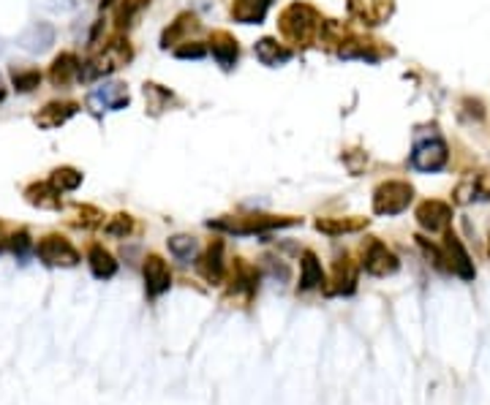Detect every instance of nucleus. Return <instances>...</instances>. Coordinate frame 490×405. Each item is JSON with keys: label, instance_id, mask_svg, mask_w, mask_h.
<instances>
[{"label": "nucleus", "instance_id": "23", "mask_svg": "<svg viewBox=\"0 0 490 405\" xmlns=\"http://www.w3.org/2000/svg\"><path fill=\"white\" fill-rule=\"evenodd\" d=\"M273 0H235L232 4V19L240 25H259L268 17Z\"/></svg>", "mask_w": 490, "mask_h": 405}, {"label": "nucleus", "instance_id": "27", "mask_svg": "<svg viewBox=\"0 0 490 405\" xmlns=\"http://www.w3.org/2000/svg\"><path fill=\"white\" fill-rule=\"evenodd\" d=\"M167 245H169V253L175 256V259H180L185 264L199 259V242L191 234H175V237H169Z\"/></svg>", "mask_w": 490, "mask_h": 405}, {"label": "nucleus", "instance_id": "31", "mask_svg": "<svg viewBox=\"0 0 490 405\" xmlns=\"http://www.w3.org/2000/svg\"><path fill=\"white\" fill-rule=\"evenodd\" d=\"M12 85L17 93H33L42 85V71L39 68H12Z\"/></svg>", "mask_w": 490, "mask_h": 405}, {"label": "nucleus", "instance_id": "7", "mask_svg": "<svg viewBox=\"0 0 490 405\" xmlns=\"http://www.w3.org/2000/svg\"><path fill=\"white\" fill-rule=\"evenodd\" d=\"M362 267L373 278H387V275L398 272L401 262H398V256L382 240H370L365 245V253H362Z\"/></svg>", "mask_w": 490, "mask_h": 405}, {"label": "nucleus", "instance_id": "40", "mask_svg": "<svg viewBox=\"0 0 490 405\" xmlns=\"http://www.w3.org/2000/svg\"><path fill=\"white\" fill-rule=\"evenodd\" d=\"M487 253H490V245H487Z\"/></svg>", "mask_w": 490, "mask_h": 405}, {"label": "nucleus", "instance_id": "39", "mask_svg": "<svg viewBox=\"0 0 490 405\" xmlns=\"http://www.w3.org/2000/svg\"><path fill=\"white\" fill-rule=\"evenodd\" d=\"M6 101V85H4V80H0V103Z\"/></svg>", "mask_w": 490, "mask_h": 405}, {"label": "nucleus", "instance_id": "8", "mask_svg": "<svg viewBox=\"0 0 490 405\" xmlns=\"http://www.w3.org/2000/svg\"><path fill=\"white\" fill-rule=\"evenodd\" d=\"M447 161H449V150L439 136L417 141V147H414V153H411V166L417 172H441Z\"/></svg>", "mask_w": 490, "mask_h": 405}, {"label": "nucleus", "instance_id": "32", "mask_svg": "<svg viewBox=\"0 0 490 405\" xmlns=\"http://www.w3.org/2000/svg\"><path fill=\"white\" fill-rule=\"evenodd\" d=\"M74 218L71 224L74 226H80V229H96V226H104V212L101 210H96V207H90V204H77L74 207Z\"/></svg>", "mask_w": 490, "mask_h": 405}, {"label": "nucleus", "instance_id": "12", "mask_svg": "<svg viewBox=\"0 0 490 405\" xmlns=\"http://www.w3.org/2000/svg\"><path fill=\"white\" fill-rule=\"evenodd\" d=\"M444 259H447V267L455 272L458 278H463V280H471L474 278L471 256L463 248V242L455 234H452V232H447V237H444Z\"/></svg>", "mask_w": 490, "mask_h": 405}, {"label": "nucleus", "instance_id": "6", "mask_svg": "<svg viewBox=\"0 0 490 405\" xmlns=\"http://www.w3.org/2000/svg\"><path fill=\"white\" fill-rule=\"evenodd\" d=\"M128 101H131L128 85H123V82H104L96 90H90V96H88V106L93 109L96 115L121 112V109L128 106Z\"/></svg>", "mask_w": 490, "mask_h": 405}, {"label": "nucleus", "instance_id": "3", "mask_svg": "<svg viewBox=\"0 0 490 405\" xmlns=\"http://www.w3.org/2000/svg\"><path fill=\"white\" fill-rule=\"evenodd\" d=\"M134 57L131 47L126 39H112L106 42L80 71V80L82 82H90V80H98V77H106V73H115L118 68H123L128 60Z\"/></svg>", "mask_w": 490, "mask_h": 405}, {"label": "nucleus", "instance_id": "37", "mask_svg": "<svg viewBox=\"0 0 490 405\" xmlns=\"http://www.w3.org/2000/svg\"><path fill=\"white\" fill-rule=\"evenodd\" d=\"M47 9L55 14H68L77 9V0H47Z\"/></svg>", "mask_w": 490, "mask_h": 405}, {"label": "nucleus", "instance_id": "10", "mask_svg": "<svg viewBox=\"0 0 490 405\" xmlns=\"http://www.w3.org/2000/svg\"><path fill=\"white\" fill-rule=\"evenodd\" d=\"M349 14L360 25H382L393 17V0H346Z\"/></svg>", "mask_w": 490, "mask_h": 405}, {"label": "nucleus", "instance_id": "2", "mask_svg": "<svg viewBox=\"0 0 490 405\" xmlns=\"http://www.w3.org/2000/svg\"><path fill=\"white\" fill-rule=\"evenodd\" d=\"M303 224V218H292V215H226L210 220V229L226 232V234H268L273 229H289Z\"/></svg>", "mask_w": 490, "mask_h": 405}, {"label": "nucleus", "instance_id": "26", "mask_svg": "<svg viewBox=\"0 0 490 405\" xmlns=\"http://www.w3.org/2000/svg\"><path fill=\"white\" fill-rule=\"evenodd\" d=\"M368 226L365 218H319L316 220V229L322 234H330V237H338V234H354V232H362Z\"/></svg>", "mask_w": 490, "mask_h": 405}, {"label": "nucleus", "instance_id": "14", "mask_svg": "<svg viewBox=\"0 0 490 405\" xmlns=\"http://www.w3.org/2000/svg\"><path fill=\"white\" fill-rule=\"evenodd\" d=\"M449 220H452V207L447 202H439V199H428L417 207V224L436 234V232H447L449 226Z\"/></svg>", "mask_w": 490, "mask_h": 405}, {"label": "nucleus", "instance_id": "13", "mask_svg": "<svg viewBox=\"0 0 490 405\" xmlns=\"http://www.w3.org/2000/svg\"><path fill=\"white\" fill-rule=\"evenodd\" d=\"M77 112H80V103H74V101H50L44 109L35 112L33 123L39 128H44V131H52V128L66 126Z\"/></svg>", "mask_w": 490, "mask_h": 405}, {"label": "nucleus", "instance_id": "20", "mask_svg": "<svg viewBox=\"0 0 490 405\" xmlns=\"http://www.w3.org/2000/svg\"><path fill=\"white\" fill-rule=\"evenodd\" d=\"M52 44H55V27L50 22H33L19 35V47L27 52H47Z\"/></svg>", "mask_w": 490, "mask_h": 405}, {"label": "nucleus", "instance_id": "34", "mask_svg": "<svg viewBox=\"0 0 490 405\" xmlns=\"http://www.w3.org/2000/svg\"><path fill=\"white\" fill-rule=\"evenodd\" d=\"M6 248L17 256V259H27V256L33 253V248H35V242L30 240V234H27V232H17V234H12V237H9Z\"/></svg>", "mask_w": 490, "mask_h": 405}, {"label": "nucleus", "instance_id": "36", "mask_svg": "<svg viewBox=\"0 0 490 405\" xmlns=\"http://www.w3.org/2000/svg\"><path fill=\"white\" fill-rule=\"evenodd\" d=\"M417 242H420V248L425 250V256H428V259H431L439 270H449V267H447V259H444V253H441L436 245H431L425 237H417Z\"/></svg>", "mask_w": 490, "mask_h": 405}, {"label": "nucleus", "instance_id": "1", "mask_svg": "<svg viewBox=\"0 0 490 405\" xmlns=\"http://www.w3.org/2000/svg\"><path fill=\"white\" fill-rule=\"evenodd\" d=\"M322 14L308 4H289L278 17V30L289 44L306 47L319 39L322 30Z\"/></svg>", "mask_w": 490, "mask_h": 405}, {"label": "nucleus", "instance_id": "35", "mask_svg": "<svg viewBox=\"0 0 490 405\" xmlns=\"http://www.w3.org/2000/svg\"><path fill=\"white\" fill-rule=\"evenodd\" d=\"M207 55V47L202 42H183L175 47V57L180 60H202Z\"/></svg>", "mask_w": 490, "mask_h": 405}, {"label": "nucleus", "instance_id": "17", "mask_svg": "<svg viewBox=\"0 0 490 405\" xmlns=\"http://www.w3.org/2000/svg\"><path fill=\"white\" fill-rule=\"evenodd\" d=\"M210 52L215 57V63L223 68V71H232L237 57H240V47H237V39L232 33H226V30H215L210 35Z\"/></svg>", "mask_w": 490, "mask_h": 405}, {"label": "nucleus", "instance_id": "22", "mask_svg": "<svg viewBox=\"0 0 490 405\" xmlns=\"http://www.w3.org/2000/svg\"><path fill=\"white\" fill-rule=\"evenodd\" d=\"M253 55L261 65H268V68H278V65H284L294 57V52L289 47L278 44L276 39H259L253 44Z\"/></svg>", "mask_w": 490, "mask_h": 405}, {"label": "nucleus", "instance_id": "30", "mask_svg": "<svg viewBox=\"0 0 490 405\" xmlns=\"http://www.w3.org/2000/svg\"><path fill=\"white\" fill-rule=\"evenodd\" d=\"M136 232V220L128 215V212H118L112 215L106 224H104V234L106 237H118V240H126Z\"/></svg>", "mask_w": 490, "mask_h": 405}, {"label": "nucleus", "instance_id": "18", "mask_svg": "<svg viewBox=\"0 0 490 405\" xmlns=\"http://www.w3.org/2000/svg\"><path fill=\"white\" fill-rule=\"evenodd\" d=\"M455 202L458 204H469V202H487L490 199V172H479L469 180H463L455 188Z\"/></svg>", "mask_w": 490, "mask_h": 405}, {"label": "nucleus", "instance_id": "21", "mask_svg": "<svg viewBox=\"0 0 490 405\" xmlns=\"http://www.w3.org/2000/svg\"><path fill=\"white\" fill-rule=\"evenodd\" d=\"M324 283L327 278H324L319 256L314 250H306L299 256V291H314V288H322Z\"/></svg>", "mask_w": 490, "mask_h": 405}, {"label": "nucleus", "instance_id": "5", "mask_svg": "<svg viewBox=\"0 0 490 405\" xmlns=\"http://www.w3.org/2000/svg\"><path fill=\"white\" fill-rule=\"evenodd\" d=\"M414 199V188L403 180H387L373 191V212L376 215H401Z\"/></svg>", "mask_w": 490, "mask_h": 405}, {"label": "nucleus", "instance_id": "11", "mask_svg": "<svg viewBox=\"0 0 490 405\" xmlns=\"http://www.w3.org/2000/svg\"><path fill=\"white\" fill-rule=\"evenodd\" d=\"M357 278H360L357 264L349 259V256L338 259L335 270H332V278L324 286L327 297H349V294H354V288H357Z\"/></svg>", "mask_w": 490, "mask_h": 405}, {"label": "nucleus", "instance_id": "38", "mask_svg": "<svg viewBox=\"0 0 490 405\" xmlns=\"http://www.w3.org/2000/svg\"><path fill=\"white\" fill-rule=\"evenodd\" d=\"M6 242H9V237H6V232H4V224H0V250L6 248Z\"/></svg>", "mask_w": 490, "mask_h": 405}, {"label": "nucleus", "instance_id": "9", "mask_svg": "<svg viewBox=\"0 0 490 405\" xmlns=\"http://www.w3.org/2000/svg\"><path fill=\"white\" fill-rule=\"evenodd\" d=\"M142 275H144V291H147L150 300H159L161 294H167L172 288V270L156 253H150L144 259Z\"/></svg>", "mask_w": 490, "mask_h": 405}, {"label": "nucleus", "instance_id": "25", "mask_svg": "<svg viewBox=\"0 0 490 405\" xmlns=\"http://www.w3.org/2000/svg\"><path fill=\"white\" fill-rule=\"evenodd\" d=\"M232 291L243 294V297H253L259 291V270L251 267L243 259H235V275H232Z\"/></svg>", "mask_w": 490, "mask_h": 405}, {"label": "nucleus", "instance_id": "29", "mask_svg": "<svg viewBox=\"0 0 490 405\" xmlns=\"http://www.w3.org/2000/svg\"><path fill=\"white\" fill-rule=\"evenodd\" d=\"M144 101H147L150 115H161L164 109H169V103L175 101V96L167 88L156 85V82H147L144 85Z\"/></svg>", "mask_w": 490, "mask_h": 405}, {"label": "nucleus", "instance_id": "15", "mask_svg": "<svg viewBox=\"0 0 490 405\" xmlns=\"http://www.w3.org/2000/svg\"><path fill=\"white\" fill-rule=\"evenodd\" d=\"M197 270H199V275L207 283H215L218 286V283L226 280V256H223V242L221 240L210 242V248L199 256Z\"/></svg>", "mask_w": 490, "mask_h": 405}, {"label": "nucleus", "instance_id": "24", "mask_svg": "<svg viewBox=\"0 0 490 405\" xmlns=\"http://www.w3.org/2000/svg\"><path fill=\"white\" fill-rule=\"evenodd\" d=\"M88 267H90L93 278H98V280H109V278L118 275V262H115V256H112L109 250H104L101 245H93V248L88 250Z\"/></svg>", "mask_w": 490, "mask_h": 405}, {"label": "nucleus", "instance_id": "19", "mask_svg": "<svg viewBox=\"0 0 490 405\" xmlns=\"http://www.w3.org/2000/svg\"><path fill=\"white\" fill-rule=\"evenodd\" d=\"M25 202L30 207H39V210H60L63 207L60 191L52 186L50 180H44V182H30V186L25 188Z\"/></svg>", "mask_w": 490, "mask_h": 405}, {"label": "nucleus", "instance_id": "16", "mask_svg": "<svg viewBox=\"0 0 490 405\" xmlns=\"http://www.w3.org/2000/svg\"><path fill=\"white\" fill-rule=\"evenodd\" d=\"M80 71H82V63L74 52H60L52 65H50V82L55 88H68L74 82H80Z\"/></svg>", "mask_w": 490, "mask_h": 405}, {"label": "nucleus", "instance_id": "4", "mask_svg": "<svg viewBox=\"0 0 490 405\" xmlns=\"http://www.w3.org/2000/svg\"><path fill=\"white\" fill-rule=\"evenodd\" d=\"M33 253L39 256V259L47 264V267H63V270H71L77 267L82 259H80V250L74 248L66 237L60 234H47L42 237L39 242H35Z\"/></svg>", "mask_w": 490, "mask_h": 405}, {"label": "nucleus", "instance_id": "33", "mask_svg": "<svg viewBox=\"0 0 490 405\" xmlns=\"http://www.w3.org/2000/svg\"><path fill=\"white\" fill-rule=\"evenodd\" d=\"M191 22H197L191 14H180V17L172 22V27H167V30H164V35H161V47H164V50H169V47H177V42L183 39L185 27L191 25Z\"/></svg>", "mask_w": 490, "mask_h": 405}, {"label": "nucleus", "instance_id": "28", "mask_svg": "<svg viewBox=\"0 0 490 405\" xmlns=\"http://www.w3.org/2000/svg\"><path fill=\"white\" fill-rule=\"evenodd\" d=\"M50 182L60 191V194H68V191H77L82 186V172L74 169V166H58L52 174H50Z\"/></svg>", "mask_w": 490, "mask_h": 405}]
</instances>
